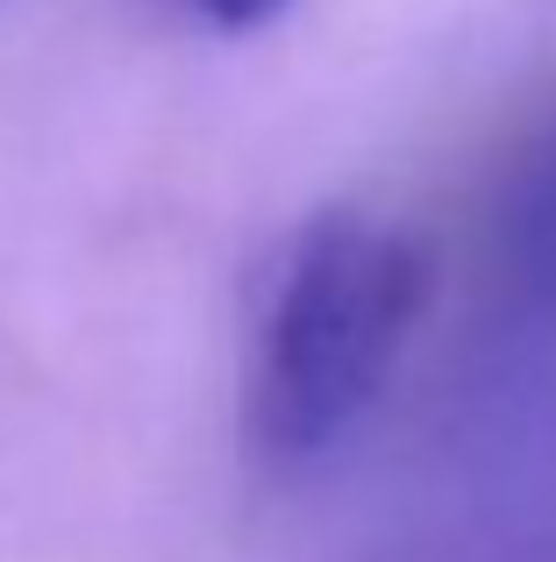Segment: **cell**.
I'll list each match as a JSON object with an SVG mask.
<instances>
[{"mask_svg":"<svg viewBox=\"0 0 556 562\" xmlns=\"http://www.w3.org/2000/svg\"><path fill=\"white\" fill-rule=\"evenodd\" d=\"M429 249L378 214H321L278 257L243 384V435L278 470L329 456L386 398L429 314Z\"/></svg>","mask_w":556,"mask_h":562,"instance_id":"cell-1","label":"cell"},{"mask_svg":"<svg viewBox=\"0 0 556 562\" xmlns=\"http://www.w3.org/2000/svg\"><path fill=\"white\" fill-rule=\"evenodd\" d=\"M500 249L514 285L556 321V122H543L521 150L500 200Z\"/></svg>","mask_w":556,"mask_h":562,"instance_id":"cell-2","label":"cell"},{"mask_svg":"<svg viewBox=\"0 0 556 562\" xmlns=\"http://www.w3.org/2000/svg\"><path fill=\"white\" fill-rule=\"evenodd\" d=\"M292 0H193V14L208 29H222V36H251V29H265V22H278Z\"/></svg>","mask_w":556,"mask_h":562,"instance_id":"cell-3","label":"cell"},{"mask_svg":"<svg viewBox=\"0 0 556 562\" xmlns=\"http://www.w3.org/2000/svg\"><path fill=\"white\" fill-rule=\"evenodd\" d=\"M529 562H535V555H529ZM543 562H556V555H543Z\"/></svg>","mask_w":556,"mask_h":562,"instance_id":"cell-4","label":"cell"}]
</instances>
